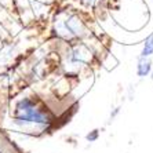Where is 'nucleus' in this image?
Returning a JSON list of instances; mask_svg holds the SVG:
<instances>
[{"label":"nucleus","mask_w":153,"mask_h":153,"mask_svg":"<svg viewBox=\"0 0 153 153\" xmlns=\"http://www.w3.org/2000/svg\"><path fill=\"white\" fill-rule=\"evenodd\" d=\"M120 111H121V108H120V106L113 108V109H112V112H111V114H109V121H113L114 119L117 117L119 113H120Z\"/></svg>","instance_id":"7"},{"label":"nucleus","mask_w":153,"mask_h":153,"mask_svg":"<svg viewBox=\"0 0 153 153\" xmlns=\"http://www.w3.org/2000/svg\"><path fill=\"white\" fill-rule=\"evenodd\" d=\"M83 4H84L85 7H93L94 4L97 3V0H80Z\"/></svg>","instance_id":"8"},{"label":"nucleus","mask_w":153,"mask_h":153,"mask_svg":"<svg viewBox=\"0 0 153 153\" xmlns=\"http://www.w3.org/2000/svg\"><path fill=\"white\" fill-rule=\"evenodd\" d=\"M152 72V61L150 58L139 57L137 61V76L138 77H146Z\"/></svg>","instance_id":"4"},{"label":"nucleus","mask_w":153,"mask_h":153,"mask_svg":"<svg viewBox=\"0 0 153 153\" xmlns=\"http://www.w3.org/2000/svg\"><path fill=\"white\" fill-rule=\"evenodd\" d=\"M0 153H22L21 148L3 130H0Z\"/></svg>","instance_id":"3"},{"label":"nucleus","mask_w":153,"mask_h":153,"mask_svg":"<svg viewBox=\"0 0 153 153\" xmlns=\"http://www.w3.org/2000/svg\"><path fill=\"white\" fill-rule=\"evenodd\" d=\"M11 124L29 137H42L57 127V116L36 95H24L11 108Z\"/></svg>","instance_id":"1"},{"label":"nucleus","mask_w":153,"mask_h":153,"mask_svg":"<svg viewBox=\"0 0 153 153\" xmlns=\"http://www.w3.org/2000/svg\"><path fill=\"white\" fill-rule=\"evenodd\" d=\"M54 30L61 39L73 40L83 39L88 35L87 26L76 14H68L62 18H58L54 22Z\"/></svg>","instance_id":"2"},{"label":"nucleus","mask_w":153,"mask_h":153,"mask_svg":"<svg viewBox=\"0 0 153 153\" xmlns=\"http://www.w3.org/2000/svg\"><path fill=\"white\" fill-rule=\"evenodd\" d=\"M153 55V35H150L149 37H146L145 43L141 50V57L142 58H149Z\"/></svg>","instance_id":"5"},{"label":"nucleus","mask_w":153,"mask_h":153,"mask_svg":"<svg viewBox=\"0 0 153 153\" xmlns=\"http://www.w3.org/2000/svg\"><path fill=\"white\" fill-rule=\"evenodd\" d=\"M100 135H101L100 130H98V128H94V130H91V131H88L87 134H85L84 138H85L87 142H97L98 138H100Z\"/></svg>","instance_id":"6"}]
</instances>
